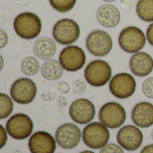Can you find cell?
<instances>
[{
  "instance_id": "6da1fadb",
  "label": "cell",
  "mask_w": 153,
  "mask_h": 153,
  "mask_svg": "<svg viewBox=\"0 0 153 153\" xmlns=\"http://www.w3.org/2000/svg\"><path fill=\"white\" fill-rule=\"evenodd\" d=\"M42 23L39 17L30 12L19 13L13 20L15 33L23 39H32L38 37L41 31Z\"/></svg>"
},
{
  "instance_id": "7a4b0ae2",
  "label": "cell",
  "mask_w": 153,
  "mask_h": 153,
  "mask_svg": "<svg viewBox=\"0 0 153 153\" xmlns=\"http://www.w3.org/2000/svg\"><path fill=\"white\" fill-rule=\"evenodd\" d=\"M112 70L109 64L104 60L97 59L90 62L84 70L86 82L93 87H101L110 81Z\"/></svg>"
},
{
  "instance_id": "3957f363",
  "label": "cell",
  "mask_w": 153,
  "mask_h": 153,
  "mask_svg": "<svg viewBox=\"0 0 153 153\" xmlns=\"http://www.w3.org/2000/svg\"><path fill=\"white\" fill-rule=\"evenodd\" d=\"M82 137L86 146L93 150H99L108 143L110 134L108 127L102 123L93 122L83 128Z\"/></svg>"
},
{
  "instance_id": "277c9868",
  "label": "cell",
  "mask_w": 153,
  "mask_h": 153,
  "mask_svg": "<svg viewBox=\"0 0 153 153\" xmlns=\"http://www.w3.org/2000/svg\"><path fill=\"white\" fill-rule=\"evenodd\" d=\"M146 39V36L140 28L128 26L121 30L118 37V43L125 52L134 54L144 48Z\"/></svg>"
},
{
  "instance_id": "5b68a950",
  "label": "cell",
  "mask_w": 153,
  "mask_h": 153,
  "mask_svg": "<svg viewBox=\"0 0 153 153\" xmlns=\"http://www.w3.org/2000/svg\"><path fill=\"white\" fill-rule=\"evenodd\" d=\"M80 27L78 23L68 18L57 21L52 30L53 38L61 45H72L80 37Z\"/></svg>"
},
{
  "instance_id": "8992f818",
  "label": "cell",
  "mask_w": 153,
  "mask_h": 153,
  "mask_svg": "<svg viewBox=\"0 0 153 153\" xmlns=\"http://www.w3.org/2000/svg\"><path fill=\"white\" fill-rule=\"evenodd\" d=\"M100 123L109 129L121 127L126 119V114L124 107L117 102H108L104 104L99 112Z\"/></svg>"
},
{
  "instance_id": "52a82bcc",
  "label": "cell",
  "mask_w": 153,
  "mask_h": 153,
  "mask_svg": "<svg viewBox=\"0 0 153 153\" xmlns=\"http://www.w3.org/2000/svg\"><path fill=\"white\" fill-rule=\"evenodd\" d=\"M10 95L13 100L18 104H30L37 95V86L32 80L27 77L19 78L13 82Z\"/></svg>"
},
{
  "instance_id": "ba28073f",
  "label": "cell",
  "mask_w": 153,
  "mask_h": 153,
  "mask_svg": "<svg viewBox=\"0 0 153 153\" xmlns=\"http://www.w3.org/2000/svg\"><path fill=\"white\" fill-rule=\"evenodd\" d=\"M113 40L111 36L101 30L91 31L86 38V48L95 56H105L112 49Z\"/></svg>"
},
{
  "instance_id": "9c48e42d",
  "label": "cell",
  "mask_w": 153,
  "mask_h": 153,
  "mask_svg": "<svg viewBox=\"0 0 153 153\" xmlns=\"http://www.w3.org/2000/svg\"><path fill=\"white\" fill-rule=\"evenodd\" d=\"M5 129L12 138L15 140H24L31 134L33 123L27 115L18 113L8 119Z\"/></svg>"
},
{
  "instance_id": "30bf717a",
  "label": "cell",
  "mask_w": 153,
  "mask_h": 153,
  "mask_svg": "<svg viewBox=\"0 0 153 153\" xmlns=\"http://www.w3.org/2000/svg\"><path fill=\"white\" fill-rule=\"evenodd\" d=\"M59 62L65 70L68 72H76L84 66L86 55L78 46L69 45L61 50Z\"/></svg>"
},
{
  "instance_id": "8fae6325",
  "label": "cell",
  "mask_w": 153,
  "mask_h": 153,
  "mask_svg": "<svg viewBox=\"0 0 153 153\" xmlns=\"http://www.w3.org/2000/svg\"><path fill=\"white\" fill-rule=\"evenodd\" d=\"M135 90V79L127 73L117 74L109 82V91L117 99H127L134 95Z\"/></svg>"
},
{
  "instance_id": "7c38bea8",
  "label": "cell",
  "mask_w": 153,
  "mask_h": 153,
  "mask_svg": "<svg viewBox=\"0 0 153 153\" xmlns=\"http://www.w3.org/2000/svg\"><path fill=\"white\" fill-rule=\"evenodd\" d=\"M95 106L87 99L75 100L70 106L69 115L72 120L80 125H86L91 122L95 117Z\"/></svg>"
},
{
  "instance_id": "4fadbf2b",
  "label": "cell",
  "mask_w": 153,
  "mask_h": 153,
  "mask_svg": "<svg viewBox=\"0 0 153 153\" xmlns=\"http://www.w3.org/2000/svg\"><path fill=\"white\" fill-rule=\"evenodd\" d=\"M81 136V130L76 125L66 123L56 129L55 139L58 146L65 150H71L79 144Z\"/></svg>"
},
{
  "instance_id": "5bb4252c",
  "label": "cell",
  "mask_w": 153,
  "mask_h": 153,
  "mask_svg": "<svg viewBox=\"0 0 153 153\" xmlns=\"http://www.w3.org/2000/svg\"><path fill=\"white\" fill-rule=\"evenodd\" d=\"M118 144L128 152L138 150L143 142V135L141 130L134 126H123L117 134Z\"/></svg>"
},
{
  "instance_id": "9a60e30c",
  "label": "cell",
  "mask_w": 153,
  "mask_h": 153,
  "mask_svg": "<svg viewBox=\"0 0 153 153\" xmlns=\"http://www.w3.org/2000/svg\"><path fill=\"white\" fill-rule=\"evenodd\" d=\"M56 141L48 132L39 131L29 139L28 147L31 153H54Z\"/></svg>"
},
{
  "instance_id": "2e32d148",
  "label": "cell",
  "mask_w": 153,
  "mask_h": 153,
  "mask_svg": "<svg viewBox=\"0 0 153 153\" xmlns=\"http://www.w3.org/2000/svg\"><path fill=\"white\" fill-rule=\"evenodd\" d=\"M131 72L138 77H145L153 70V58L145 52L134 53L129 61Z\"/></svg>"
},
{
  "instance_id": "e0dca14e",
  "label": "cell",
  "mask_w": 153,
  "mask_h": 153,
  "mask_svg": "<svg viewBox=\"0 0 153 153\" xmlns=\"http://www.w3.org/2000/svg\"><path fill=\"white\" fill-rule=\"evenodd\" d=\"M132 120L136 126L148 128L153 125V104L143 101L137 103L132 110Z\"/></svg>"
},
{
  "instance_id": "ac0fdd59",
  "label": "cell",
  "mask_w": 153,
  "mask_h": 153,
  "mask_svg": "<svg viewBox=\"0 0 153 153\" xmlns=\"http://www.w3.org/2000/svg\"><path fill=\"white\" fill-rule=\"evenodd\" d=\"M120 12L113 4H103L97 11L98 22L104 27L114 28L120 22Z\"/></svg>"
},
{
  "instance_id": "d6986e66",
  "label": "cell",
  "mask_w": 153,
  "mask_h": 153,
  "mask_svg": "<svg viewBox=\"0 0 153 153\" xmlns=\"http://www.w3.org/2000/svg\"><path fill=\"white\" fill-rule=\"evenodd\" d=\"M36 56L40 59H50L56 51V47L53 39L47 37L39 38L33 46Z\"/></svg>"
},
{
  "instance_id": "ffe728a7",
  "label": "cell",
  "mask_w": 153,
  "mask_h": 153,
  "mask_svg": "<svg viewBox=\"0 0 153 153\" xmlns=\"http://www.w3.org/2000/svg\"><path fill=\"white\" fill-rule=\"evenodd\" d=\"M63 69L59 61L48 59L41 65V74L46 80L56 81L63 75Z\"/></svg>"
},
{
  "instance_id": "44dd1931",
  "label": "cell",
  "mask_w": 153,
  "mask_h": 153,
  "mask_svg": "<svg viewBox=\"0 0 153 153\" xmlns=\"http://www.w3.org/2000/svg\"><path fill=\"white\" fill-rule=\"evenodd\" d=\"M136 13L143 22H153V0H139L136 4Z\"/></svg>"
},
{
  "instance_id": "7402d4cb",
  "label": "cell",
  "mask_w": 153,
  "mask_h": 153,
  "mask_svg": "<svg viewBox=\"0 0 153 153\" xmlns=\"http://www.w3.org/2000/svg\"><path fill=\"white\" fill-rule=\"evenodd\" d=\"M39 63L38 59H36L34 56H27L25 57L21 64V70L22 74L28 76H33L35 75L39 70Z\"/></svg>"
},
{
  "instance_id": "603a6c76",
  "label": "cell",
  "mask_w": 153,
  "mask_h": 153,
  "mask_svg": "<svg viewBox=\"0 0 153 153\" xmlns=\"http://www.w3.org/2000/svg\"><path fill=\"white\" fill-rule=\"evenodd\" d=\"M13 109V99L4 93H0V119H4L11 115Z\"/></svg>"
},
{
  "instance_id": "cb8c5ba5",
  "label": "cell",
  "mask_w": 153,
  "mask_h": 153,
  "mask_svg": "<svg viewBox=\"0 0 153 153\" xmlns=\"http://www.w3.org/2000/svg\"><path fill=\"white\" fill-rule=\"evenodd\" d=\"M50 5L59 13H68L75 5L76 0H48Z\"/></svg>"
},
{
  "instance_id": "d4e9b609",
  "label": "cell",
  "mask_w": 153,
  "mask_h": 153,
  "mask_svg": "<svg viewBox=\"0 0 153 153\" xmlns=\"http://www.w3.org/2000/svg\"><path fill=\"white\" fill-rule=\"evenodd\" d=\"M87 90V85L85 81L82 79H77L73 82L72 85V91L76 95H82Z\"/></svg>"
},
{
  "instance_id": "484cf974",
  "label": "cell",
  "mask_w": 153,
  "mask_h": 153,
  "mask_svg": "<svg viewBox=\"0 0 153 153\" xmlns=\"http://www.w3.org/2000/svg\"><path fill=\"white\" fill-rule=\"evenodd\" d=\"M143 92L147 98L153 99V77H150L143 82Z\"/></svg>"
},
{
  "instance_id": "4316f807",
  "label": "cell",
  "mask_w": 153,
  "mask_h": 153,
  "mask_svg": "<svg viewBox=\"0 0 153 153\" xmlns=\"http://www.w3.org/2000/svg\"><path fill=\"white\" fill-rule=\"evenodd\" d=\"M100 153H124L122 147L116 143H108L101 148Z\"/></svg>"
},
{
  "instance_id": "83f0119b",
  "label": "cell",
  "mask_w": 153,
  "mask_h": 153,
  "mask_svg": "<svg viewBox=\"0 0 153 153\" xmlns=\"http://www.w3.org/2000/svg\"><path fill=\"white\" fill-rule=\"evenodd\" d=\"M0 134H0L1 135V139H0V148L2 149L5 145V143L7 142V131H6V129L4 128L3 126H0Z\"/></svg>"
},
{
  "instance_id": "f1b7e54d",
  "label": "cell",
  "mask_w": 153,
  "mask_h": 153,
  "mask_svg": "<svg viewBox=\"0 0 153 153\" xmlns=\"http://www.w3.org/2000/svg\"><path fill=\"white\" fill-rule=\"evenodd\" d=\"M146 39L148 42L153 47V22L149 25L146 30Z\"/></svg>"
},
{
  "instance_id": "f546056e",
  "label": "cell",
  "mask_w": 153,
  "mask_h": 153,
  "mask_svg": "<svg viewBox=\"0 0 153 153\" xmlns=\"http://www.w3.org/2000/svg\"><path fill=\"white\" fill-rule=\"evenodd\" d=\"M57 89L59 91H61L62 93H67L70 90L69 84L65 82H61L57 84Z\"/></svg>"
},
{
  "instance_id": "4dcf8cb0",
  "label": "cell",
  "mask_w": 153,
  "mask_h": 153,
  "mask_svg": "<svg viewBox=\"0 0 153 153\" xmlns=\"http://www.w3.org/2000/svg\"><path fill=\"white\" fill-rule=\"evenodd\" d=\"M0 34H1V45H0V48H3L6 45V43L8 41V37H7V34L4 32V30L3 29L0 30Z\"/></svg>"
},
{
  "instance_id": "1f68e13d",
  "label": "cell",
  "mask_w": 153,
  "mask_h": 153,
  "mask_svg": "<svg viewBox=\"0 0 153 153\" xmlns=\"http://www.w3.org/2000/svg\"><path fill=\"white\" fill-rule=\"evenodd\" d=\"M141 153H153V144H149L145 146L142 151Z\"/></svg>"
},
{
  "instance_id": "d6a6232c",
  "label": "cell",
  "mask_w": 153,
  "mask_h": 153,
  "mask_svg": "<svg viewBox=\"0 0 153 153\" xmlns=\"http://www.w3.org/2000/svg\"><path fill=\"white\" fill-rule=\"evenodd\" d=\"M122 4H126V5H132L134 0H120Z\"/></svg>"
},
{
  "instance_id": "836d02e7",
  "label": "cell",
  "mask_w": 153,
  "mask_h": 153,
  "mask_svg": "<svg viewBox=\"0 0 153 153\" xmlns=\"http://www.w3.org/2000/svg\"><path fill=\"white\" fill-rule=\"evenodd\" d=\"M80 153H95L93 152H91V151H83V152H82Z\"/></svg>"
},
{
  "instance_id": "e575fe53",
  "label": "cell",
  "mask_w": 153,
  "mask_h": 153,
  "mask_svg": "<svg viewBox=\"0 0 153 153\" xmlns=\"http://www.w3.org/2000/svg\"><path fill=\"white\" fill-rule=\"evenodd\" d=\"M103 1H105V2H108V3H109V2H114V1H116V0H103Z\"/></svg>"
},
{
  "instance_id": "d590c367",
  "label": "cell",
  "mask_w": 153,
  "mask_h": 153,
  "mask_svg": "<svg viewBox=\"0 0 153 153\" xmlns=\"http://www.w3.org/2000/svg\"><path fill=\"white\" fill-rule=\"evenodd\" d=\"M151 137H152V139L153 141V129L152 130V132H151Z\"/></svg>"
},
{
  "instance_id": "8d00e7d4",
  "label": "cell",
  "mask_w": 153,
  "mask_h": 153,
  "mask_svg": "<svg viewBox=\"0 0 153 153\" xmlns=\"http://www.w3.org/2000/svg\"><path fill=\"white\" fill-rule=\"evenodd\" d=\"M13 153H22V152L21 151H15Z\"/></svg>"
}]
</instances>
